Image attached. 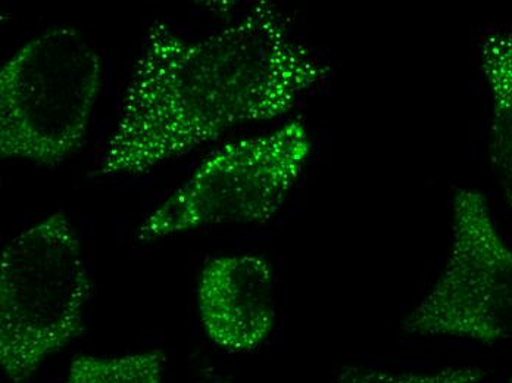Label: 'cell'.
I'll list each match as a JSON object with an SVG mask.
<instances>
[{
  "mask_svg": "<svg viewBox=\"0 0 512 383\" xmlns=\"http://www.w3.org/2000/svg\"><path fill=\"white\" fill-rule=\"evenodd\" d=\"M199 316L206 336L230 353L264 344L276 323L274 273L259 255L214 258L198 283Z\"/></svg>",
  "mask_w": 512,
  "mask_h": 383,
  "instance_id": "cell-6",
  "label": "cell"
},
{
  "mask_svg": "<svg viewBox=\"0 0 512 383\" xmlns=\"http://www.w3.org/2000/svg\"><path fill=\"white\" fill-rule=\"evenodd\" d=\"M329 74L271 3L198 40L155 21L98 173H146L234 127L276 120Z\"/></svg>",
  "mask_w": 512,
  "mask_h": 383,
  "instance_id": "cell-1",
  "label": "cell"
},
{
  "mask_svg": "<svg viewBox=\"0 0 512 383\" xmlns=\"http://www.w3.org/2000/svg\"><path fill=\"white\" fill-rule=\"evenodd\" d=\"M480 59L492 99L490 160L512 211V24L483 37Z\"/></svg>",
  "mask_w": 512,
  "mask_h": 383,
  "instance_id": "cell-7",
  "label": "cell"
},
{
  "mask_svg": "<svg viewBox=\"0 0 512 383\" xmlns=\"http://www.w3.org/2000/svg\"><path fill=\"white\" fill-rule=\"evenodd\" d=\"M402 329L482 344H512V248L502 239L485 196L458 191L445 269Z\"/></svg>",
  "mask_w": 512,
  "mask_h": 383,
  "instance_id": "cell-5",
  "label": "cell"
},
{
  "mask_svg": "<svg viewBox=\"0 0 512 383\" xmlns=\"http://www.w3.org/2000/svg\"><path fill=\"white\" fill-rule=\"evenodd\" d=\"M165 356L158 350L120 357H74L64 383H164Z\"/></svg>",
  "mask_w": 512,
  "mask_h": 383,
  "instance_id": "cell-8",
  "label": "cell"
},
{
  "mask_svg": "<svg viewBox=\"0 0 512 383\" xmlns=\"http://www.w3.org/2000/svg\"><path fill=\"white\" fill-rule=\"evenodd\" d=\"M309 154L311 137L299 120L223 146L143 220L137 241L220 224L265 223L295 188Z\"/></svg>",
  "mask_w": 512,
  "mask_h": 383,
  "instance_id": "cell-4",
  "label": "cell"
},
{
  "mask_svg": "<svg viewBox=\"0 0 512 383\" xmlns=\"http://www.w3.org/2000/svg\"><path fill=\"white\" fill-rule=\"evenodd\" d=\"M508 383H512V378L510 379V382H508Z\"/></svg>",
  "mask_w": 512,
  "mask_h": 383,
  "instance_id": "cell-10",
  "label": "cell"
},
{
  "mask_svg": "<svg viewBox=\"0 0 512 383\" xmlns=\"http://www.w3.org/2000/svg\"><path fill=\"white\" fill-rule=\"evenodd\" d=\"M483 370L479 367H446L436 372H392V370L346 367L337 383H480Z\"/></svg>",
  "mask_w": 512,
  "mask_h": 383,
  "instance_id": "cell-9",
  "label": "cell"
},
{
  "mask_svg": "<svg viewBox=\"0 0 512 383\" xmlns=\"http://www.w3.org/2000/svg\"><path fill=\"white\" fill-rule=\"evenodd\" d=\"M102 87L98 49L76 27L48 28L0 70V155L58 167L83 146Z\"/></svg>",
  "mask_w": 512,
  "mask_h": 383,
  "instance_id": "cell-3",
  "label": "cell"
},
{
  "mask_svg": "<svg viewBox=\"0 0 512 383\" xmlns=\"http://www.w3.org/2000/svg\"><path fill=\"white\" fill-rule=\"evenodd\" d=\"M90 294L80 239L65 214L11 239L0 258V364L9 382H30L83 333Z\"/></svg>",
  "mask_w": 512,
  "mask_h": 383,
  "instance_id": "cell-2",
  "label": "cell"
}]
</instances>
